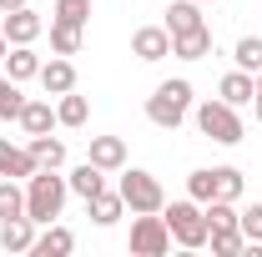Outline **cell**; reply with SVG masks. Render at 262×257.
Instances as JSON below:
<instances>
[{"label":"cell","instance_id":"cell-1","mask_svg":"<svg viewBox=\"0 0 262 257\" xmlns=\"http://www.w3.org/2000/svg\"><path fill=\"white\" fill-rule=\"evenodd\" d=\"M66 192H71V182H66L61 172H51V166H40L31 182H26V217H31L35 227L56 222L66 207Z\"/></svg>","mask_w":262,"mask_h":257},{"label":"cell","instance_id":"cell-2","mask_svg":"<svg viewBox=\"0 0 262 257\" xmlns=\"http://www.w3.org/2000/svg\"><path fill=\"white\" fill-rule=\"evenodd\" d=\"M187 111H192V81H162L151 96H146V121L162 131H177L182 121H187Z\"/></svg>","mask_w":262,"mask_h":257},{"label":"cell","instance_id":"cell-3","mask_svg":"<svg viewBox=\"0 0 262 257\" xmlns=\"http://www.w3.org/2000/svg\"><path fill=\"white\" fill-rule=\"evenodd\" d=\"M166 227H171V242L177 247H187V252H196V247H207V237H212V227H207V217H202V202H171V207H162Z\"/></svg>","mask_w":262,"mask_h":257},{"label":"cell","instance_id":"cell-4","mask_svg":"<svg viewBox=\"0 0 262 257\" xmlns=\"http://www.w3.org/2000/svg\"><path fill=\"white\" fill-rule=\"evenodd\" d=\"M196 131L207 141H217V146H237L242 141V116H237V106H227V101H202L196 106Z\"/></svg>","mask_w":262,"mask_h":257},{"label":"cell","instance_id":"cell-5","mask_svg":"<svg viewBox=\"0 0 262 257\" xmlns=\"http://www.w3.org/2000/svg\"><path fill=\"white\" fill-rule=\"evenodd\" d=\"M121 202H126L131 212H162L166 207V192H162V182L151 177V172H141V166H131V172H121Z\"/></svg>","mask_w":262,"mask_h":257},{"label":"cell","instance_id":"cell-6","mask_svg":"<svg viewBox=\"0 0 262 257\" xmlns=\"http://www.w3.org/2000/svg\"><path fill=\"white\" fill-rule=\"evenodd\" d=\"M131 252L136 257H166L171 252V227L162 212H136L131 222Z\"/></svg>","mask_w":262,"mask_h":257},{"label":"cell","instance_id":"cell-7","mask_svg":"<svg viewBox=\"0 0 262 257\" xmlns=\"http://www.w3.org/2000/svg\"><path fill=\"white\" fill-rule=\"evenodd\" d=\"M0 26H5V40H10V46H35V40H40V31H46V20L35 15L31 5L5 10V20H0Z\"/></svg>","mask_w":262,"mask_h":257},{"label":"cell","instance_id":"cell-8","mask_svg":"<svg viewBox=\"0 0 262 257\" xmlns=\"http://www.w3.org/2000/svg\"><path fill=\"white\" fill-rule=\"evenodd\" d=\"M131 56L136 61H166L171 56V31L166 26H141L131 35Z\"/></svg>","mask_w":262,"mask_h":257},{"label":"cell","instance_id":"cell-9","mask_svg":"<svg viewBox=\"0 0 262 257\" xmlns=\"http://www.w3.org/2000/svg\"><path fill=\"white\" fill-rule=\"evenodd\" d=\"M35 172H40V161L31 157V146H10V141H0V177H15V182H31Z\"/></svg>","mask_w":262,"mask_h":257},{"label":"cell","instance_id":"cell-10","mask_svg":"<svg viewBox=\"0 0 262 257\" xmlns=\"http://www.w3.org/2000/svg\"><path fill=\"white\" fill-rule=\"evenodd\" d=\"M40 86H46V96H66V91H76V66L56 56V61H40V76H35Z\"/></svg>","mask_w":262,"mask_h":257},{"label":"cell","instance_id":"cell-11","mask_svg":"<svg viewBox=\"0 0 262 257\" xmlns=\"http://www.w3.org/2000/svg\"><path fill=\"white\" fill-rule=\"evenodd\" d=\"M171 56H177V61H207V56H212V31L196 26V31L171 35Z\"/></svg>","mask_w":262,"mask_h":257},{"label":"cell","instance_id":"cell-12","mask_svg":"<svg viewBox=\"0 0 262 257\" xmlns=\"http://www.w3.org/2000/svg\"><path fill=\"white\" fill-rule=\"evenodd\" d=\"M86 161H96L101 172H121L126 166V141L121 136H91V157Z\"/></svg>","mask_w":262,"mask_h":257},{"label":"cell","instance_id":"cell-13","mask_svg":"<svg viewBox=\"0 0 262 257\" xmlns=\"http://www.w3.org/2000/svg\"><path fill=\"white\" fill-rule=\"evenodd\" d=\"M0 247H5V252H31V247H35V222H31V217L0 222Z\"/></svg>","mask_w":262,"mask_h":257},{"label":"cell","instance_id":"cell-14","mask_svg":"<svg viewBox=\"0 0 262 257\" xmlns=\"http://www.w3.org/2000/svg\"><path fill=\"white\" fill-rule=\"evenodd\" d=\"M66 182H71V192L81 197V202H91L96 192H106V172H101L96 161H81V166H76Z\"/></svg>","mask_w":262,"mask_h":257},{"label":"cell","instance_id":"cell-15","mask_svg":"<svg viewBox=\"0 0 262 257\" xmlns=\"http://www.w3.org/2000/svg\"><path fill=\"white\" fill-rule=\"evenodd\" d=\"M5 76L10 81H35L40 76V56H35L31 46H10L5 51Z\"/></svg>","mask_w":262,"mask_h":257},{"label":"cell","instance_id":"cell-16","mask_svg":"<svg viewBox=\"0 0 262 257\" xmlns=\"http://www.w3.org/2000/svg\"><path fill=\"white\" fill-rule=\"evenodd\" d=\"M217 96L227 101V106H247V101L257 96V81H252L247 71H227V76H222V86H217Z\"/></svg>","mask_w":262,"mask_h":257},{"label":"cell","instance_id":"cell-17","mask_svg":"<svg viewBox=\"0 0 262 257\" xmlns=\"http://www.w3.org/2000/svg\"><path fill=\"white\" fill-rule=\"evenodd\" d=\"M196 26H207V20H202V5H196V0H177V5H166V31H171V35L196 31Z\"/></svg>","mask_w":262,"mask_h":257},{"label":"cell","instance_id":"cell-18","mask_svg":"<svg viewBox=\"0 0 262 257\" xmlns=\"http://www.w3.org/2000/svg\"><path fill=\"white\" fill-rule=\"evenodd\" d=\"M71 247H76V237H71L66 227H51V222H46V232L35 237V247H31V252H35V257H66Z\"/></svg>","mask_w":262,"mask_h":257},{"label":"cell","instance_id":"cell-19","mask_svg":"<svg viewBox=\"0 0 262 257\" xmlns=\"http://www.w3.org/2000/svg\"><path fill=\"white\" fill-rule=\"evenodd\" d=\"M91 222L96 227H111V222H121V212H126V202H121V192H96L91 202Z\"/></svg>","mask_w":262,"mask_h":257},{"label":"cell","instance_id":"cell-20","mask_svg":"<svg viewBox=\"0 0 262 257\" xmlns=\"http://www.w3.org/2000/svg\"><path fill=\"white\" fill-rule=\"evenodd\" d=\"M56 121H61V126H86V121H91V101L76 96V91H66V96L56 101Z\"/></svg>","mask_w":262,"mask_h":257},{"label":"cell","instance_id":"cell-21","mask_svg":"<svg viewBox=\"0 0 262 257\" xmlns=\"http://www.w3.org/2000/svg\"><path fill=\"white\" fill-rule=\"evenodd\" d=\"M20 126H26V136H46V131L56 126V111H51V101H26V111H20Z\"/></svg>","mask_w":262,"mask_h":257},{"label":"cell","instance_id":"cell-22","mask_svg":"<svg viewBox=\"0 0 262 257\" xmlns=\"http://www.w3.org/2000/svg\"><path fill=\"white\" fill-rule=\"evenodd\" d=\"M31 157L40 161V166H51V172H61L66 166V141H56L51 131H46V136H31Z\"/></svg>","mask_w":262,"mask_h":257},{"label":"cell","instance_id":"cell-23","mask_svg":"<svg viewBox=\"0 0 262 257\" xmlns=\"http://www.w3.org/2000/svg\"><path fill=\"white\" fill-rule=\"evenodd\" d=\"M232 61H237V71L257 76V71H262V35H242L237 51H232Z\"/></svg>","mask_w":262,"mask_h":257},{"label":"cell","instance_id":"cell-24","mask_svg":"<svg viewBox=\"0 0 262 257\" xmlns=\"http://www.w3.org/2000/svg\"><path fill=\"white\" fill-rule=\"evenodd\" d=\"M212 197L237 202V197H242V172H237V166H212Z\"/></svg>","mask_w":262,"mask_h":257},{"label":"cell","instance_id":"cell-25","mask_svg":"<svg viewBox=\"0 0 262 257\" xmlns=\"http://www.w3.org/2000/svg\"><path fill=\"white\" fill-rule=\"evenodd\" d=\"M20 111H26V96H20V81L0 76V121H20Z\"/></svg>","mask_w":262,"mask_h":257},{"label":"cell","instance_id":"cell-26","mask_svg":"<svg viewBox=\"0 0 262 257\" xmlns=\"http://www.w3.org/2000/svg\"><path fill=\"white\" fill-rule=\"evenodd\" d=\"M207 247L217 257H237V252H247V237H242V227H222V232L207 237Z\"/></svg>","mask_w":262,"mask_h":257},{"label":"cell","instance_id":"cell-27","mask_svg":"<svg viewBox=\"0 0 262 257\" xmlns=\"http://www.w3.org/2000/svg\"><path fill=\"white\" fill-rule=\"evenodd\" d=\"M51 51H56V56H76V51H81V26L51 20Z\"/></svg>","mask_w":262,"mask_h":257},{"label":"cell","instance_id":"cell-28","mask_svg":"<svg viewBox=\"0 0 262 257\" xmlns=\"http://www.w3.org/2000/svg\"><path fill=\"white\" fill-rule=\"evenodd\" d=\"M10 217H26V192L15 187V177L0 182V222H10Z\"/></svg>","mask_w":262,"mask_h":257},{"label":"cell","instance_id":"cell-29","mask_svg":"<svg viewBox=\"0 0 262 257\" xmlns=\"http://www.w3.org/2000/svg\"><path fill=\"white\" fill-rule=\"evenodd\" d=\"M202 217H207L212 232H222V227H237V207L222 202V197H212V202H202Z\"/></svg>","mask_w":262,"mask_h":257},{"label":"cell","instance_id":"cell-30","mask_svg":"<svg viewBox=\"0 0 262 257\" xmlns=\"http://www.w3.org/2000/svg\"><path fill=\"white\" fill-rule=\"evenodd\" d=\"M56 20H66V26H86V20H91V0H56Z\"/></svg>","mask_w":262,"mask_h":257},{"label":"cell","instance_id":"cell-31","mask_svg":"<svg viewBox=\"0 0 262 257\" xmlns=\"http://www.w3.org/2000/svg\"><path fill=\"white\" fill-rule=\"evenodd\" d=\"M237 227H242L247 242H262V202H252L247 212H237Z\"/></svg>","mask_w":262,"mask_h":257},{"label":"cell","instance_id":"cell-32","mask_svg":"<svg viewBox=\"0 0 262 257\" xmlns=\"http://www.w3.org/2000/svg\"><path fill=\"white\" fill-rule=\"evenodd\" d=\"M187 197L192 202H212V166H202V172L187 177Z\"/></svg>","mask_w":262,"mask_h":257},{"label":"cell","instance_id":"cell-33","mask_svg":"<svg viewBox=\"0 0 262 257\" xmlns=\"http://www.w3.org/2000/svg\"><path fill=\"white\" fill-rule=\"evenodd\" d=\"M20 5H26V0H0V10H20Z\"/></svg>","mask_w":262,"mask_h":257},{"label":"cell","instance_id":"cell-34","mask_svg":"<svg viewBox=\"0 0 262 257\" xmlns=\"http://www.w3.org/2000/svg\"><path fill=\"white\" fill-rule=\"evenodd\" d=\"M5 51H10V40H5V26H0V61H5Z\"/></svg>","mask_w":262,"mask_h":257},{"label":"cell","instance_id":"cell-35","mask_svg":"<svg viewBox=\"0 0 262 257\" xmlns=\"http://www.w3.org/2000/svg\"><path fill=\"white\" fill-rule=\"evenodd\" d=\"M252 111H257V121H262V96H252Z\"/></svg>","mask_w":262,"mask_h":257},{"label":"cell","instance_id":"cell-36","mask_svg":"<svg viewBox=\"0 0 262 257\" xmlns=\"http://www.w3.org/2000/svg\"><path fill=\"white\" fill-rule=\"evenodd\" d=\"M257 96H262V71H257Z\"/></svg>","mask_w":262,"mask_h":257},{"label":"cell","instance_id":"cell-37","mask_svg":"<svg viewBox=\"0 0 262 257\" xmlns=\"http://www.w3.org/2000/svg\"><path fill=\"white\" fill-rule=\"evenodd\" d=\"M196 5H207V0H196Z\"/></svg>","mask_w":262,"mask_h":257}]
</instances>
